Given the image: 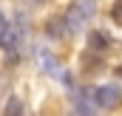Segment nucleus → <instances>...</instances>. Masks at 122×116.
I'll list each match as a JSON object with an SVG mask.
<instances>
[{"label":"nucleus","mask_w":122,"mask_h":116,"mask_svg":"<svg viewBox=\"0 0 122 116\" xmlns=\"http://www.w3.org/2000/svg\"><path fill=\"white\" fill-rule=\"evenodd\" d=\"M3 111H6V113H9V116H14V113H23L26 108H23V102H20L17 96H11V99H9V105H6Z\"/></svg>","instance_id":"obj_5"},{"label":"nucleus","mask_w":122,"mask_h":116,"mask_svg":"<svg viewBox=\"0 0 122 116\" xmlns=\"http://www.w3.org/2000/svg\"><path fill=\"white\" fill-rule=\"evenodd\" d=\"M9 26H11V23L6 20V14H3V9H0V40H3V34L9 31Z\"/></svg>","instance_id":"obj_7"},{"label":"nucleus","mask_w":122,"mask_h":116,"mask_svg":"<svg viewBox=\"0 0 122 116\" xmlns=\"http://www.w3.org/2000/svg\"><path fill=\"white\" fill-rule=\"evenodd\" d=\"M88 48H91L94 54H105V51L111 48V40H108L102 31H91V34H88Z\"/></svg>","instance_id":"obj_4"},{"label":"nucleus","mask_w":122,"mask_h":116,"mask_svg":"<svg viewBox=\"0 0 122 116\" xmlns=\"http://www.w3.org/2000/svg\"><path fill=\"white\" fill-rule=\"evenodd\" d=\"M37 62H40V68H43L48 77L60 79L65 88H74V79H71V74H65V71H62V65L57 62V59H54V54H51V51L40 48V51H37Z\"/></svg>","instance_id":"obj_3"},{"label":"nucleus","mask_w":122,"mask_h":116,"mask_svg":"<svg viewBox=\"0 0 122 116\" xmlns=\"http://www.w3.org/2000/svg\"><path fill=\"white\" fill-rule=\"evenodd\" d=\"M111 17L122 26V0H114V6H111Z\"/></svg>","instance_id":"obj_6"},{"label":"nucleus","mask_w":122,"mask_h":116,"mask_svg":"<svg viewBox=\"0 0 122 116\" xmlns=\"http://www.w3.org/2000/svg\"><path fill=\"white\" fill-rule=\"evenodd\" d=\"M97 14V0H74L68 11L62 14V31L65 34H80Z\"/></svg>","instance_id":"obj_1"},{"label":"nucleus","mask_w":122,"mask_h":116,"mask_svg":"<svg viewBox=\"0 0 122 116\" xmlns=\"http://www.w3.org/2000/svg\"><path fill=\"white\" fill-rule=\"evenodd\" d=\"M94 102L102 108V111H117V108H122V88L114 85V82H105V85L94 88Z\"/></svg>","instance_id":"obj_2"}]
</instances>
